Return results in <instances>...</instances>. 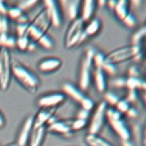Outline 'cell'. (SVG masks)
<instances>
[{"label": "cell", "mask_w": 146, "mask_h": 146, "mask_svg": "<svg viewBox=\"0 0 146 146\" xmlns=\"http://www.w3.org/2000/svg\"><path fill=\"white\" fill-rule=\"evenodd\" d=\"M27 50H29V52L36 50V43H35V42H30V43H29V46H27Z\"/></svg>", "instance_id": "cell-45"}, {"label": "cell", "mask_w": 146, "mask_h": 146, "mask_svg": "<svg viewBox=\"0 0 146 146\" xmlns=\"http://www.w3.org/2000/svg\"><path fill=\"white\" fill-rule=\"evenodd\" d=\"M146 36V33L143 32V29L140 27L139 30H136L135 33H133V36H132V44L133 46H140V42H142V39Z\"/></svg>", "instance_id": "cell-32"}, {"label": "cell", "mask_w": 146, "mask_h": 146, "mask_svg": "<svg viewBox=\"0 0 146 146\" xmlns=\"http://www.w3.org/2000/svg\"><path fill=\"white\" fill-rule=\"evenodd\" d=\"M143 146H146V137L143 139Z\"/></svg>", "instance_id": "cell-53"}, {"label": "cell", "mask_w": 146, "mask_h": 146, "mask_svg": "<svg viewBox=\"0 0 146 146\" xmlns=\"http://www.w3.org/2000/svg\"><path fill=\"white\" fill-rule=\"evenodd\" d=\"M16 25H29V17H27V15H22V16L16 20Z\"/></svg>", "instance_id": "cell-42"}, {"label": "cell", "mask_w": 146, "mask_h": 146, "mask_svg": "<svg viewBox=\"0 0 146 146\" xmlns=\"http://www.w3.org/2000/svg\"><path fill=\"white\" fill-rule=\"evenodd\" d=\"M106 3H108V2H103V0H100V2H98V5H99V6H106Z\"/></svg>", "instance_id": "cell-49"}, {"label": "cell", "mask_w": 146, "mask_h": 146, "mask_svg": "<svg viewBox=\"0 0 146 146\" xmlns=\"http://www.w3.org/2000/svg\"><path fill=\"white\" fill-rule=\"evenodd\" d=\"M100 20L99 19H96V17H93V19H90L89 22H88V25L85 26V35L89 37V36H95V35H98L99 33V30H100Z\"/></svg>", "instance_id": "cell-22"}, {"label": "cell", "mask_w": 146, "mask_h": 146, "mask_svg": "<svg viewBox=\"0 0 146 146\" xmlns=\"http://www.w3.org/2000/svg\"><path fill=\"white\" fill-rule=\"evenodd\" d=\"M33 120H35V117L29 116L23 122V125L19 130V135H17V140H16L17 146H27V142H29V137H30V133L33 129Z\"/></svg>", "instance_id": "cell-12"}, {"label": "cell", "mask_w": 146, "mask_h": 146, "mask_svg": "<svg viewBox=\"0 0 146 146\" xmlns=\"http://www.w3.org/2000/svg\"><path fill=\"white\" fill-rule=\"evenodd\" d=\"M37 5V2L36 0H22V2H19L17 3V7L25 13L26 10H30V9H33L35 6Z\"/></svg>", "instance_id": "cell-29"}, {"label": "cell", "mask_w": 146, "mask_h": 146, "mask_svg": "<svg viewBox=\"0 0 146 146\" xmlns=\"http://www.w3.org/2000/svg\"><path fill=\"white\" fill-rule=\"evenodd\" d=\"M122 145H123V146H133L132 140H122Z\"/></svg>", "instance_id": "cell-47"}, {"label": "cell", "mask_w": 146, "mask_h": 146, "mask_svg": "<svg viewBox=\"0 0 146 146\" xmlns=\"http://www.w3.org/2000/svg\"><path fill=\"white\" fill-rule=\"evenodd\" d=\"M113 12L119 20H123L129 15V2H126V0H116Z\"/></svg>", "instance_id": "cell-20"}, {"label": "cell", "mask_w": 146, "mask_h": 146, "mask_svg": "<svg viewBox=\"0 0 146 146\" xmlns=\"http://www.w3.org/2000/svg\"><path fill=\"white\" fill-rule=\"evenodd\" d=\"M100 69L106 73V75H109V76H116L117 75V66L113 64L112 62H109L108 59H105V62L102 63Z\"/></svg>", "instance_id": "cell-25"}, {"label": "cell", "mask_w": 146, "mask_h": 146, "mask_svg": "<svg viewBox=\"0 0 146 146\" xmlns=\"http://www.w3.org/2000/svg\"><path fill=\"white\" fill-rule=\"evenodd\" d=\"M85 142H86L88 146H113L110 142L100 137L99 135H88L85 137Z\"/></svg>", "instance_id": "cell-23"}, {"label": "cell", "mask_w": 146, "mask_h": 146, "mask_svg": "<svg viewBox=\"0 0 146 146\" xmlns=\"http://www.w3.org/2000/svg\"><path fill=\"white\" fill-rule=\"evenodd\" d=\"M129 109H130V103H129L126 99H119V102L116 103V110L123 115V113H126Z\"/></svg>", "instance_id": "cell-33"}, {"label": "cell", "mask_w": 146, "mask_h": 146, "mask_svg": "<svg viewBox=\"0 0 146 146\" xmlns=\"http://www.w3.org/2000/svg\"><path fill=\"white\" fill-rule=\"evenodd\" d=\"M106 109L108 105L105 102L98 103L93 115L90 116V123H89V133L88 135H98L100 129L105 125V117H106Z\"/></svg>", "instance_id": "cell-7"}, {"label": "cell", "mask_w": 146, "mask_h": 146, "mask_svg": "<svg viewBox=\"0 0 146 146\" xmlns=\"http://www.w3.org/2000/svg\"><path fill=\"white\" fill-rule=\"evenodd\" d=\"M59 6H62L60 10H63V15L69 22H73V20L78 19L79 12H80V2L79 0H63V2L59 3Z\"/></svg>", "instance_id": "cell-10"}, {"label": "cell", "mask_w": 146, "mask_h": 146, "mask_svg": "<svg viewBox=\"0 0 146 146\" xmlns=\"http://www.w3.org/2000/svg\"><path fill=\"white\" fill-rule=\"evenodd\" d=\"M9 33V19L7 16H0V35Z\"/></svg>", "instance_id": "cell-34"}, {"label": "cell", "mask_w": 146, "mask_h": 146, "mask_svg": "<svg viewBox=\"0 0 146 146\" xmlns=\"http://www.w3.org/2000/svg\"><path fill=\"white\" fill-rule=\"evenodd\" d=\"M7 9H9L7 5L0 0V16H6V15H7Z\"/></svg>", "instance_id": "cell-43"}, {"label": "cell", "mask_w": 146, "mask_h": 146, "mask_svg": "<svg viewBox=\"0 0 146 146\" xmlns=\"http://www.w3.org/2000/svg\"><path fill=\"white\" fill-rule=\"evenodd\" d=\"M5 126V116L0 113V127H3Z\"/></svg>", "instance_id": "cell-48"}, {"label": "cell", "mask_w": 146, "mask_h": 146, "mask_svg": "<svg viewBox=\"0 0 146 146\" xmlns=\"http://www.w3.org/2000/svg\"><path fill=\"white\" fill-rule=\"evenodd\" d=\"M30 42H32V40L29 39L27 35H26V36H22V37H16V47H17L19 50H22V52H26Z\"/></svg>", "instance_id": "cell-27"}, {"label": "cell", "mask_w": 146, "mask_h": 146, "mask_svg": "<svg viewBox=\"0 0 146 146\" xmlns=\"http://www.w3.org/2000/svg\"><path fill=\"white\" fill-rule=\"evenodd\" d=\"M126 100H127L129 103L136 102V100H137V90H127V93H126Z\"/></svg>", "instance_id": "cell-41"}, {"label": "cell", "mask_w": 146, "mask_h": 146, "mask_svg": "<svg viewBox=\"0 0 146 146\" xmlns=\"http://www.w3.org/2000/svg\"><path fill=\"white\" fill-rule=\"evenodd\" d=\"M7 146H17L16 143H10V145H7Z\"/></svg>", "instance_id": "cell-52"}, {"label": "cell", "mask_w": 146, "mask_h": 146, "mask_svg": "<svg viewBox=\"0 0 146 146\" xmlns=\"http://www.w3.org/2000/svg\"><path fill=\"white\" fill-rule=\"evenodd\" d=\"M32 25H33V26H36L37 29H40L43 33H46V35H47V32L50 30L52 25H50V20H49V17H47V15H46L44 9H42V10L35 16V19H33Z\"/></svg>", "instance_id": "cell-17"}, {"label": "cell", "mask_w": 146, "mask_h": 146, "mask_svg": "<svg viewBox=\"0 0 146 146\" xmlns=\"http://www.w3.org/2000/svg\"><path fill=\"white\" fill-rule=\"evenodd\" d=\"M27 27H29V25H16V35H17V37L26 36L27 35Z\"/></svg>", "instance_id": "cell-37"}, {"label": "cell", "mask_w": 146, "mask_h": 146, "mask_svg": "<svg viewBox=\"0 0 146 146\" xmlns=\"http://www.w3.org/2000/svg\"><path fill=\"white\" fill-rule=\"evenodd\" d=\"M93 80H95V86L100 93L106 92V73L102 69H96L93 70Z\"/></svg>", "instance_id": "cell-19"}, {"label": "cell", "mask_w": 146, "mask_h": 146, "mask_svg": "<svg viewBox=\"0 0 146 146\" xmlns=\"http://www.w3.org/2000/svg\"><path fill=\"white\" fill-rule=\"evenodd\" d=\"M80 106H82V109H85V110H88V112H90V110L93 109V106H95V103H93V100H92L90 98H86V99L83 100V103H82Z\"/></svg>", "instance_id": "cell-39"}, {"label": "cell", "mask_w": 146, "mask_h": 146, "mask_svg": "<svg viewBox=\"0 0 146 146\" xmlns=\"http://www.w3.org/2000/svg\"><path fill=\"white\" fill-rule=\"evenodd\" d=\"M63 92H64L66 96H69L70 99H73L75 102H78L79 105H82L83 100L88 98V96L85 95V92H82L79 88H76L75 85H72V83H69V82L63 83Z\"/></svg>", "instance_id": "cell-14"}, {"label": "cell", "mask_w": 146, "mask_h": 146, "mask_svg": "<svg viewBox=\"0 0 146 146\" xmlns=\"http://www.w3.org/2000/svg\"><path fill=\"white\" fill-rule=\"evenodd\" d=\"M106 59L116 66L122 63H136L142 60V49L140 46H133V44L122 46L108 53Z\"/></svg>", "instance_id": "cell-1"}, {"label": "cell", "mask_w": 146, "mask_h": 146, "mask_svg": "<svg viewBox=\"0 0 146 146\" xmlns=\"http://www.w3.org/2000/svg\"><path fill=\"white\" fill-rule=\"evenodd\" d=\"M103 99H105V103H106V105L116 106V103L119 102L120 98H119L115 92H112V90H106V92L103 93Z\"/></svg>", "instance_id": "cell-26"}, {"label": "cell", "mask_w": 146, "mask_h": 146, "mask_svg": "<svg viewBox=\"0 0 146 146\" xmlns=\"http://www.w3.org/2000/svg\"><path fill=\"white\" fill-rule=\"evenodd\" d=\"M43 9L50 20V25L52 27H60L62 25V13H60V7H59V3L54 2V0H44L43 2Z\"/></svg>", "instance_id": "cell-9"}, {"label": "cell", "mask_w": 146, "mask_h": 146, "mask_svg": "<svg viewBox=\"0 0 146 146\" xmlns=\"http://www.w3.org/2000/svg\"><path fill=\"white\" fill-rule=\"evenodd\" d=\"M83 30H85V22L80 17L70 22L66 29V35H64V47L72 49V47H76L79 43L85 42L88 36L85 35Z\"/></svg>", "instance_id": "cell-3"}, {"label": "cell", "mask_w": 146, "mask_h": 146, "mask_svg": "<svg viewBox=\"0 0 146 146\" xmlns=\"http://www.w3.org/2000/svg\"><path fill=\"white\" fill-rule=\"evenodd\" d=\"M126 115H127V117H132V119H133V117L137 116V110H136L135 108H130V109L126 112Z\"/></svg>", "instance_id": "cell-44"}, {"label": "cell", "mask_w": 146, "mask_h": 146, "mask_svg": "<svg viewBox=\"0 0 146 146\" xmlns=\"http://www.w3.org/2000/svg\"><path fill=\"white\" fill-rule=\"evenodd\" d=\"M47 132L50 133H56V135H62V136H66L69 137L72 135V127H70V120H57L56 117H53L47 126H46Z\"/></svg>", "instance_id": "cell-11"}, {"label": "cell", "mask_w": 146, "mask_h": 146, "mask_svg": "<svg viewBox=\"0 0 146 146\" xmlns=\"http://www.w3.org/2000/svg\"><path fill=\"white\" fill-rule=\"evenodd\" d=\"M89 117H90V112H88V110H85V109H82V108H80V110H78V113H76V119L88 120Z\"/></svg>", "instance_id": "cell-40"}, {"label": "cell", "mask_w": 146, "mask_h": 146, "mask_svg": "<svg viewBox=\"0 0 146 146\" xmlns=\"http://www.w3.org/2000/svg\"><path fill=\"white\" fill-rule=\"evenodd\" d=\"M36 44H40L43 49H47V50L53 49V40H52V37L47 36V35H43V36L36 42Z\"/></svg>", "instance_id": "cell-28"}, {"label": "cell", "mask_w": 146, "mask_h": 146, "mask_svg": "<svg viewBox=\"0 0 146 146\" xmlns=\"http://www.w3.org/2000/svg\"><path fill=\"white\" fill-rule=\"evenodd\" d=\"M54 117V110L53 109H40L39 113L36 115L33 120V127H42L47 126V123Z\"/></svg>", "instance_id": "cell-16"}, {"label": "cell", "mask_w": 146, "mask_h": 146, "mask_svg": "<svg viewBox=\"0 0 146 146\" xmlns=\"http://www.w3.org/2000/svg\"><path fill=\"white\" fill-rule=\"evenodd\" d=\"M80 19L83 22H89L93 17L95 9H96V2L93 0H85V2L80 3Z\"/></svg>", "instance_id": "cell-18"}, {"label": "cell", "mask_w": 146, "mask_h": 146, "mask_svg": "<svg viewBox=\"0 0 146 146\" xmlns=\"http://www.w3.org/2000/svg\"><path fill=\"white\" fill-rule=\"evenodd\" d=\"M122 22H123V25H125L126 27H135V26H136V19H135V16H133L132 13H129Z\"/></svg>", "instance_id": "cell-35"}, {"label": "cell", "mask_w": 146, "mask_h": 146, "mask_svg": "<svg viewBox=\"0 0 146 146\" xmlns=\"http://www.w3.org/2000/svg\"><path fill=\"white\" fill-rule=\"evenodd\" d=\"M10 47H16V37L7 35H0V49H10Z\"/></svg>", "instance_id": "cell-24"}, {"label": "cell", "mask_w": 146, "mask_h": 146, "mask_svg": "<svg viewBox=\"0 0 146 146\" xmlns=\"http://www.w3.org/2000/svg\"><path fill=\"white\" fill-rule=\"evenodd\" d=\"M145 137H146V127H145Z\"/></svg>", "instance_id": "cell-54"}, {"label": "cell", "mask_w": 146, "mask_h": 146, "mask_svg": "<svg viewBox=\"0 0 146 146\" xmlns=\"http://www.w3.org/2000/svg\"><path fill=\"white\" fill-rule=\"evenodd\" d=\"M142 29H143V32H145V33H146V25H145V26H143V27H142Z\"/></svg>", "instance_id": "cell-51"}, {"label": "cell", "mask_w": 146, "mask_h": 146, "mask_svg": "<svg viewBox=\"0 0 146 146\" xmlns=\"http://www.w3.org/2000/svg\"><path fill=\"white\" fill-rule=\"evenodd\" d=\"M12 75L15 76V79L26 89L29 90L30 93L36 92L39 85H40V80L39 78L35 75L33 72H30L26 66H23L22 63L19 62H12Z\"/></svg>", "instance_id": "cell-2"}, {"label": "cell", "mask_w": 146, "mask_h": 146, "mask_svg": "<svg viewBox=\"0 0 146 146\" xmlns=\"http://www.w3.org/2000/svg\"><path fill=\"white\" fill-rule=\"evenodd\" d=\"M12 54L7 49H0V89L7 90L12 83Z\"/></svg>", "instance_id": "cell-6"}, {"label": "cell", "mask_w": 146, "mask_h": 146, "mask_svg": "<svg viewBox=\"0 0 146 146\" xmlns=\"http://www.w3.org/2000/svg\"><path fill=\"white\" fill-rule=\"evenodd\" d=\"M60 67H62V60L59 57H46V59H42L37 64V69L42 73H52Z\"/></svg>", "instance_id": "cell-13"}, {"label": "cell", "mask_w": 146, "mask_h": 146, "mask_svg": "<svg viewBox=\"0 0 146 146\" xmlns=\"http://www.w3.org/2000/svg\"><path fill=\"white\" fill-rule=\"evenodd\" d=\"M88 126V120H80V119H75V120H70V127L73 132L76 130H82Z\"/></svg>", "instance_id": "cell-31"}, {"label": "cell", "mask_w": 146, "mask_h": 146, "mask_svg": "<svg viewBox=\"0 0 146 146\" xmlns=\"http://www.w3.org/2000/svg\"><path fill=\"white\" fill-rule=\"evenodd\" d=\"M96 50L89 47L83 53V57L80 60V70H79V89L82 92L88 90L92 82V67H93V56Z\"/></svg>", "instance_id": "cell-4"}, {"label": "cell", "mask_w": 146, "mask_h": 146, "mask_svg": "<svg viewBox=\"0 0 146 146\" xmlns=\"http://www.w3.org/2000/svg\"><path fill=\"white\" fill-rule=\"evenodd\" d=\"M46 135H47L46 126L33 127L32 129V133H30V137H29V142H27V146H42L43 142H44Z\"/></svg>", "instance_id": "cell-15"}, {"label": "cell", "mask_w": 146, "mask_h": 146, "mask_svg": "<svg viewBox=\"0 0 146 146\" xmlns=\"http://www.w3.org/2000/svg\"><path fill=\"white\" fill-rule=\"evenodd\" d=\"M125 82H126V78L115 76V78L112 79V86H116V88H125Z\"/></svg>", "instance_id": "cell-38"}, {"label": "cell", "mask_w": 146, "mask_h": 146, "mask_svg": "<svg viewBox=\"0 0 146 146\" xmlns=\"http://www.w3.org/2000/svg\"><path fill=\"white\" fill-rule=\"evenodd\" d=\"M66 102V95L60 92H52L47 95H43L39 98L37 105L40 109H54L56 106H60Z\"/></svg>", "instance_id": "cell-8"}, {"label": "cell", "mask_w": 146, "mask_h": 146, "mask_svg": "<svg viewBox=\"0 0 146 146\" xmlns=\"http://www.w3.org/2000/svg\"><path fill=\"white\" fill-rule=\"evenodd\" d=\"M143 102H145V108H146V90H143Z\"/></svg>", "instance_id": "cell-50"}, {"label": "cell", "mask_w": 146, "mask_h": 146, "mask_svg": "<svg viewBox=\"0 0 146 146\" xmlns=\"http://www.w3.org/2000/svg\"><path fill=\"white\" fill-rule=\"evenodd\" d=\"M106 5H108V6H109V7L113 10V7H115V5H116V0H110V2H108Z\"/></svg>", "instance_id": "cell-46"}, {"label": "cell", "mask_w": 146, "mask_h": 146, "mask_svg": "<svg viewBox=\"0 0 146 146\" xmlns=\"http://www.w3.org/2000/svg\"><path fill=\"white\" fill-rule=\"evenodd\" d=\"M125 88L127 90H146V83L142 78H126Z\"/></svg>", "instance_id": "cell-21"}, {"label": "cell", "mask_w": 146, "mask_h": 146, "mask_svg": "<svg viewBox=\"0 0 146 146\" xmlns=\"http://www.w3.org/2000/svg\"><path fill=\"white\" fill-rule=\"evenodd\" d=\"M127 78H140L137 64H132V66L127 69Z\"/></svg>", "instance_id": "cell-36"}, {"label": "cell", "mask_w": 146, "mask_h": 146, "mask_svg": "<svg viewBox=\"0 0 146 146\" xmlns=\"http://www.w3.org/2000/svg\"><path fill=\"white\" fill-rule=\"evenodd\" d=\"M145 66H146V60H145Z\"/></svg>", "instance_id": "cell-55"}, {"label": "cell", "mask_w": 146, "mask_h": 146, "mask_svg": "<svg viewBox=\"0 0 146 146\" xmlns=\"http://www.w3.org/2000/svg\"><path fill=\"white\" fill-rule=\"evenodd\" d=\"M22 15H25V13H23L17 6H13V7H9V9H7V15H6V16H7V19H12V20L16 22Z\"/></svg>", "instance_id": "cell-30"}, {"label": "cell", "mask_w": 146, "mask_h": 146, "mask_svg": "<svg viewBox=\"0 0 146 146\" xmlns=\"http://www.w3.org/2000/svg\"><path fill=\"white\" fill-rule=\"evenodd\" d=\"M106 119H108L109 125L112 126V129L116 132V135L122 140H130L132 133H130V129H129L127 123L122 117V113H119L113 108H108L106 109Z\"/></svg>", "instance_id": "cell-5"}]
</instances>
